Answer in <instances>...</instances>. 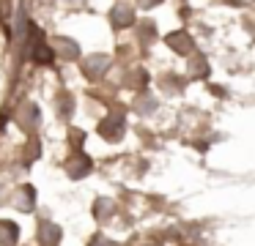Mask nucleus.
I'll return each instance as SVG.
<instances>
[{"label": "nucleus", "mask_w": 255, "mask_h": 246, "mask_svg": "<svg viewBox=\"0 0 255 246\" xmlns=\"http://www.w3.org/2000/svg\"><path fill=\"white\" fill-rule=\"evenodd\" d=\"M113 58L105 52H96V55H88V58H83V71L91 77V80H99L102 74H105L107 69H110Z\"/></svg>", "instance_id": "nucleus-1"}, {"label": "nucleus", "mask_w": 255, "mask_h": 246, "mask_svg": "<svg viewBox=\"0 0 255 246\" xmlns=\"http://www.w3.org/2000/svg\"><path fill=\"white\" fill-rule=\"evenodd\" d=\"M124 131H127V123H124L121 115H107L99 123V134L105 137V140H121Z\"/></svg>", "instance_id": "nucleus-2"}, {"label": "nucleus", "mask_w": 255, "mask_h": 246, "mask_svg": "<svg viewBox=\"0 0 255 246\" xmlns=\"http://www.w3.org/2000/svg\"><path fill=\"white\" fill-rule=\"evenodd\" d=\"M55 52H58V58L77 60V58H80V44L74 41V38H69V36H58V41H55Z\"/></svg>", "instance_id": "nucleus-3"}, {"label": "nucleus", "mask_w": 255, "mask_h": 246, "mask_svg": "<svg viewBox=\"0 0 255 246\" xmlns=\"http://www.w3.org/2000/svg\"><path fill=\"white\" fill-rule=\"evenodd\" d=\"M66 172H69V178H85V175L91 172V159L85 156V153H80V156H74V159H69V164H66Z\"/></svg>", "instance_id": "nucleus-4"}, {"label": "nucleus", "mask_w": 255, "mask_h": 246, "mask_svg": "<svg viewBox=\"0 0 255 246\" xmlns=\"http://www.w3.org/2000/svg\"><path fill=\"white\" fill-rule=\"evenodd\" d=\"M165 41H167V47H170L173 52H181V55H187L189 49H192V38H189L184 30L167 33V36H165Z\"/></svg>", "instance_id": "nucleus-5"}, {"label": "nucleus", "mask_w": 255, "mask_h": 246, "mask_svg": "<svg viewBox=\"0 0 255 246\" xmlns=\"http://www.w3.org/2000/svg\"><path fill=\"white\" fill-rule=\"evenodd\" d=\"M39 244L41 246H58L61 244V227L52 222H44L39 227Z\"/></svg>", "instance_id": "nucleus-6"}, {"label": "nucleus", "mask_w": 255, "mask_h": 246, "mask_svg": "<svg viewBox=\"0 0 255 246\" xmlns=\"http://www.w3.org/2000/svg\"><path fill=\"white\" fill-rule=\"evenodd\" d=\"M33 202H36V189L33 186H22V189L14 194V205H17L19 211H25V213L33 211Z\"/></svg>", "instance_id": "nucleus-7"}, {"label": "nucleus", "mask_w": 255, "mask_h": 246, "mask_svg": "<svg viewBox=\"0 0 255 246\" xmlns=\"http://www.w3.org/2000/svg\"><path fill=\"white\" fill-rule=\"evenodd\" d=\"M19 241V227L8 219H0V246H14Z\"/></svg>", "instance_id": "nucleus-8"}, {"label": "nucleus", "mask_w": 255, "mask_h": 246, "mask_svg": "<svg viewBox=\"0 0 255 246\" xmlns=\"http://www.w3.org/2000/svg\"><path fill=\"white\" fill-rule=\"evenodd\" d=\"M110 19L116 27H132L134 25V14L132 8H127V5H116V8L110 11Z\"/></svg>", "instance_id": "nucleus-9"}, {"label": "nucleus", "mask_w": 255, "mask_h": 246, "mask_svg": "<svg viewBox=\"0 0 255 246\" xmlns=\"http://www.w3.org/2000/svg\"><path fill=\"white\" fill-rule=\"evenodd\" d=\"M19 120H22L25 131H30L33 126H39V107H36V104H25V107L19 109Z\"/></svg>", "instance_id": "nucleus-10"}, {"label": "nucleus", "mask_w": 255, "mask_h": 246, "mask_svg": "<svg viewBox=\"0 0 255 246\" xmlns=\"http://www.w3.org/2000/svg\"><path fill=\"white\" fill-rule=\"evenodd\" d=\"M33 58L39 60V63H50V60L55 58V49H50L44 41H39V44L33 47Z\"/></svg>", "instance_id": "nucleus-11"}, {"label": "nucleus", "mask_w": 255, "mask_h": 246, "mask_svg": "<svg viewBox=\"0 0 255 246\" xmlns=\"http://www.w3.org/2000/svg\"><path fill=\"white\" fill-rule=\"evenodd\" d=\"M189 74H198V77H203V74H206V60L200 58V55H195V58H192V66H189Z\"/></svg>", "instance_id": "nucleus-12"}, {"label": "nucleus", "mask_w": 255, "mask_h": 246, "mask_svg": "<svg viewBox=\"0 0 255 246\" xmlns=\"http://www.w3.org/2000/svg\"><path fill=\"white\" fill-rule=\"evenodd\" d=\"M154 109H156V101H154V98H151V96H145V98H140V104H137V112H154Z\"/></svg>", "instance_id": "nucleus-13"}, {"label": "nucleus", "mask_w": 255, "mask_h": 246, "mask_svg": "<svg viewBox=\"0 0 255 246\" xmlns=\"http://www.w3.org/2000/svg\"><path fill=\"white\" fill-rule=\"evenodd\" d=\"M110 208H113L110 200H99V202H96V216H99V219L105 216L107 219V216H110Z\"/></svg>", "instance_id": "nucleus-14"}, {"label": "nucleus", "mask_w": 255, "mask_h": 246, "mask_svg": "<svg viewBox=\"0 0 255 246\" xmlns=\"http://www.w3.org/2000/svg\"><path fill=\"white\" fill-rule=\"evenodd\" d=\"M72 107H74L72 98H69V96H61V115H63V118H69V115H72Z\"/></svg>", "instance_id": "nucleus-15"}, {"label": "nucleus", "mask_w": 255, "mask_h": 246, "mask_svg": "<svg viewBox=\"0 0 255 246\" xmlns=\"http://www.w3.org/2000/svg\"><path fill=\"white\" fill-rule=\"evenodd\" d=\"M140 5H143V8H154V5H159L162 0H137Z\"/></svg>", "instance_id": "nucleus-16"}, {"label": "nucleus", "mask_w": 255, "mask_h": 246, "mask_svg": "<svg viewBox=\"0 0 255 246\" xmlns=\"http://www.w3.org/2000/svg\"><path fill=\"white\" fill-rule=\"evenodd\" d=\"M91 246H116V244H110V241H94Z\"/></svg>", "instance_id": "nucleus-17"}, {"label": "nucleus", "mask_w": 255, "mask_h": 246, "mask_svg": "<svg viewBox=\"0 0 255 246\" xmlns=\"http://www.w3.org/2000/svg\"><path fill=\"white\" fill-rule=\"evenodd\" d=\"M63 3H77V0H63Z\"/></svg>", "instance_id": "nucleus-18"}]
</instances>
